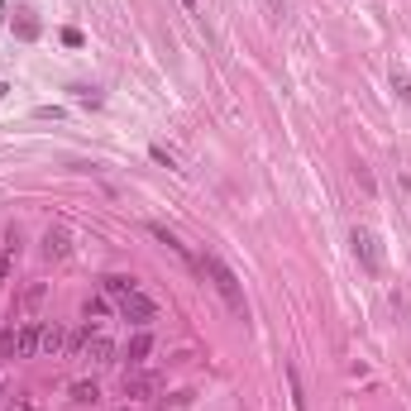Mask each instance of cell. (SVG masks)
Returning <instances> with one entry per match:
<instances>
[{"instance_id": "cb8c5ba5", "label": "cell", "mask_w": 411, "mask_h": 411, "mask_svg": "<svg viewBox=\"0 0 411 411\" xmlns=\"http://www.w3.org/2000/svg\"><path fill=\"white\" fill-rule=\"evenodd\" d=\"M5 91H10V86H5V81H0V101H5Z\"/></svg>"}, {"instance_id": "52a82bcc", "label": "cell", "mask_w": 411, "mask_h": 411, "mask_svg": "<svg viewBox=\"0 0 411 411\" xmlns=\"http://www.w3.org/2000/svg\"><path fill=\"white\" fill-rule=\"evenodd\" d=\"M39 330H44V325H39V320H29V325L15 335V359H29V354H39Z\"/></svg>"}, {"instance_id": "603a6c76", "label": "cell", "mask_w": 411, "mask_h": 411, "mask_svg": "<svg viewBox=\"0 0 411 411\" xmlns=\"http://www.w3.org/2000/svg\"><path fill=\"white\" fill-rule=\"evenodd\" d=\"M0 278H10V258H5V249H0Z\"/></svg>"}, {"instance_id": "d4e9b609", "label": "cell", "mask_w": 411, "mask_h": 411, "mask_svg": "<svg viewBox=\"0 0 411 411\" xmlns=\"http://www.w3.org/2000/svg\"><path fill=\"white\" fill-rule=\"evenodd\" d=\"M182 5H187V10H196V0H182Z\"/></svg>"}, {"instance_id": "3957f363", "label": "cell", "mask_w": 411, "mask_h": 411, "mask_svg": "<svg viewBox=\"0 0 411 411\" xmlns=\"http://www.w3.org/2000/svg\"><path fill=\"white\" fill-rule=\"evenodd\" d=\"M120 316H125L129 325H139V330H143L148 320L158 316V306H153V301L143 297V292H129V297H120Z\"/></svg>"}, {"instance_id": "30bf717a", "label": "cell", "mask_w": 411, "mask_h": 411, "mask_svg": "<svg viewBox=\"0 0 411 411\" xmlns=\"http://www.w3.org/2000/svg\"><path fill=\"white\" fill-rule=\"evenodd\" d=\"M129 292H139V287H134V278H120V273H111V278H106V297H129Z\"/></svg>"}, {"instance_id": "8992f818", "label": "cell", "mask_w": 411, "mask_h": 411, "mask_svg": "<svg viewBox=\"0 0 411 411\" xmlns=\"http://www.w3.org/2000/svg\"><path fill=\"white\" fill-rule=\"evenodd\" d=\"M153 354V335L148 330H139V335H129V345H125V359H129V368H139L143 359Z\"/></svg>"}, {"instance_id": "9a60e30c", "label": "cell", "mask_w": 411, "mask_h": 411, "mask_svg": "<svg viewBox=\"0 0 411 411\" xmlns=\"http://www.w3.org/2000/svg\"><path fill=\"white\" fill-rule=\"evenodd\" d=\"M72 91H77L81 106H101V91H91V86H72Z\"/></svg>"}, {"instance_id": "277c9868", "label": "cell", "mask_w": 411, "mask_h": 411, "mask_svg": "<svg viewBox=\"0 0 411 411\" xmlns=\"http://www.w3.org/2000/svg\"><path fill=\"white\" fill-rule=\"evenodd\" d=\"M86 359H96V364H111L115 359V345H111V335H101L96 330V320H86Z\"/></svg>"}, {"instance_id": "7a4b0ae2", "label": "cell", "mask_w": 411, "mask_h": 411, "mask_svg": "<svg viewBox=\"0 0 411 411\" xmlns=\"http://www.w3.org/2000/svg\"><path fill=\"white\" fill-rule=\"evenodd\" d=\"M349 244H354V258H359L368 273H382V244H378V235H373V230H364V225H359V230L349 235Z\"/></svg>"}, {"instance_id": "d6986e66", "label": "cell", "mask_w": 411, "mask_h": 411, "mask_svg": "<svg viewBox=\"0 0 411 411\" xmlns=\"http://www.w3.org/2000/svg\"><path fill=\"white\" fill-rule=\"evenodd\" d=\"M39 301H44V283H34L29 292H24V306H39Z\"/></svg>"}, {"instance_id": "7402d4cb", "label": "cell", "mask_w": 411, "mask_h": 411, "mask_svg": "<svg viewBox=\"0 0 411 411\" xmlns=\"http://www.w3.org/2000/svg\"><path fill=\"white\" fill-rule=\"evenodd\" d=\"M10 411H34V402H24V397H19V402H10Z\"/></svg>"}, {"instance_id": "6da1fadb", "label": "cell", "mask_w": 411, "mask_h": 411, "mask_svg": "<svg viewBox=\"0 0 411 411\" xmlns=\"http://www.w3.org/2000/svg\"><path fill=\"white\" fill-rule=\"evenodd\" d=\"M196 268L210 278V287L225 297V306H230L235 316H244V287H239V278L230 273V263H225V258H215V253H201V258H196Z\"/></svg>"}, {"instance_id": "ac0fdd59", "label": "cell", "mask_w": 411, "mask_h": 411, "mask_svg": "<svg viewBox=\"0 0 411 411\" xmlns=\"http://www.w3.org/2000/svg\"><path fill=\"white\" fill-rule=\"evenodd\" d=\"M354 182H359V187H364V191H373V173H368L364 163H359V168H354Z\"/></svg>"}, {"instance_id": "ba28073f", "label": "cell", "mask_w": 411, "mask_h": 411, "mask_svg": "<svg viewBox=\"0 0 411 411\" xmlns=\"http://www.w3.org/2000/svg\"><path fill=\"white\" fill-rule=\"evenodd\" d=\"M44 253L48 258H67V253H72V239H67L63 230H48L44 235Z\"/></svg>"}, {"instance_id": "5b68a950", "label": "cell", "mask_w": 411, "mask_h": 411, "mask_svg": "<svg viewBox=\"0 0 411 411\" xmlns=\"http://www.w3.org/2000/svg\"><path fill=\"white\" fill-rule=\"evenodd\" d=\"M148 392H158V373H143V368L125 373V397H148Z\"/></svg>"}, {"instance_id": "e0dca14e", "label": "cell", "mask_w": 411, "mask_h": 411, "mask_svg": "<svg viewBox=\"0 0 411 411\" xmlns=\"http://www.w3.org/2000/svg\"><path fill=\"white\" fill-rule=\"evenodd\" d=\"M148 153H153V158H158V163H168V168H177V153H168V148H163V143H153V148H148Z\"/></svg>"}, {"instance_id": "4316f807", "label": "cell", "mask_w": 411, "mask_h": 411, "mask_svg": "<svg viewBox=\"0 0 411 411\" xmlns=\"http://www.w3.org/2000/svg\"><path fill=\"white\" fill-rule=\"evenodd\" d=\"M120 411H129V407H120Z\"/></svg>"}, {"instance_id": "4fadbf2b", "label": "cell", "mask_w": 411, "mask_h": 411, "mask_svg": "<svg viewBox=\"0 0 411 411\" xmlns=\"http://www.w3.org/2000/svg\"><path fill=\"white\" fill-rule=\"evenodd\" d=\"M0 359H15V330H0Z\"/></svg>"}, {"instance_id": "7c38bea8", "label": "cell", "mask_w": 411, "mask_h": 411, "mask_svg": "<svg viewBox=\"0 0 411 411\" xmlns=\"http://www.w3.org/2000/svg\"><path fill=\"white\" fill-rule=\"evenodd\" d=\"M96 397H101V387H96V382H72V402H81V407H91Z\"/></svg>"}, {"instance_id": "2e32d148", "label": "cell", "mask_w": 411, "mask_h": 411, "mask_svg": "<svg viewBox=\"0 0 411 411\" xmlns=\"http://www.w3.org/2000/svg\"><path fill=\"white\" fill-rule=\"evenodd\" d=\"M81 311H86V320H96V316H106V301H101V297H91L86 306H81Z\"/></svg>"}, {"instance_id": "9c48e42d", "label": "cell", "mask_w": 411, "mask_h": 411, "mask_svg": "<svg viewBox=\"0 0 411 411\" xmlns=\"http://www.w3.org/2000/svg\"><path fill=\"white\" fill-rule=\"evenodd\" d=\"M63 345H67L63 325H44V330H39V349H44V354H58Z\"/></svg>"}, {"instance_id": "484cf974", "label": "cell", "mask_w": 411, "mask_h": 411, "mask_svg": "<svg viewBox=\"0 0 411 411\" xmlns=\"http://www.w3.org/2000/svg\"><path fill=\"white\" fill-rule=\"evenodd\" d=\"M0 15H5V0H0Z\"/></svg>"}, {"instance_id": "8fae6325", "label": "cell", "mask_w": 411, "mask_h": 411, "mask_svg": "<svg viewBox=\"0 0 411 411\" xmlns=\"http://www.w3.org/2000/svg\"><path fill=\"white\" fill-rule=\"evenodd\" d=\"M287 387H292V407L306 411V387H301V373H297V368H287Z\"/></svg>"}, {"instance_id": "44dd1931", "label": "cell", "mask_w": 411, "mask_h": 411, "mask_svg": "<svg viewBox=\"0 0 411 411\" xmlns=\"http://www.w3.org/2000/svg\"><path fill=\"white\" fill-rule=\"evenodd\" d=\"M63 44L67 48H81V29H63Z\"/></svg>"}, {"instance_id": "ffe728a7", "label": "cell", "mask_w": 411, "mask_h": 411, "mask_svg": "<svg viewBox=\"0 0 411 411\" xmlns=\"http://www.w3.org/2000/svg\"><path fill=\"white\" fill-rule=\"evenodd\" d=\"M392 91L402 96V101H411V81H407V77H392Z\"/></svg>"}, {"instance_id": "5bb4252c", "label": "cell", "mask_w": 411, "mask_h": 411, "mask_svg": "<svg viewBox=\"0 0 411 411\" xmlns=\"http://www.w3.org/2000/svg\"><path fill=\"white\" fill-rule=\"evenodd\" d=\"M15 34H19V39H39V19H19Z\"/></svg>"}]
</instances>
